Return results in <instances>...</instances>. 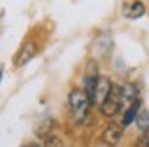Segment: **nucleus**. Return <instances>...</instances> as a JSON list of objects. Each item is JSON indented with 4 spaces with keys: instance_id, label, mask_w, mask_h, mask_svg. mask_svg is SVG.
I'll return each mask as SVG.
<instances>
[{
    "instance_id": "nucleus-8",
    "label": "nucleus",
    "mask_w": 149,
    "mask_h": 147,
    "mask_svg": "<svg viewBox=\"0 0 149 147\" xmlns=\"http://www.w3.org/2000/svg\"><path fill=\"white\" fill-rule=\"evenodd\" d=\"M137 125H139V129H141V131H147V129H149V112H147V110L139 114Z\"/></svg>"
},
{
    "instance_id": "nucleus-7",
    "label": "nucleus",
    "mask_w": 149,
    "mask_h": 147,
    "mask_svg": "<svg viewBox=\"0 0 149 147\" xmlns=\"http://www.w3.org/2000/svg\"><path fill=\"white\" fill-rule=\"evenodd\" d=\"M139 108H141V102L139 100H135L127 110H125V116H123V123H120V127H129L133 121H135V116H137V112H139Z\"/></svg>"
},
{
    "instance_id": "nucleus-6",
    "label": "nucleus",
    "mask_w": 149,
    "mask_h": 147,
    "mask_svg": "<svg viewBox=\"0 0 149 147\" xmlns=\"http://www.w3.org/2000/svg\"><path fill=\"white\" fill-rule=\"evenodd\" d=\"M143 15H145V4L139 2V0H135V2L129 4V6H125V17L127 19H139Z\"/></svg>"
},
{
    "instance_id": "nucleus-4",
    "label": "nucleus",
    "mask_w": 149,
    "mask_h": 147,
    "mask_svg": "<svg viewBox=\"0 0 149 147\" xmlns=\"http://www.w3.org/2000/svg\"><path fill=\"white\" fill-rule=\"evenodd\" d=\"M120 139H123V127H118V125H108L102 133V141L106 145H116Z\"/></svg>"
},
{
    "instance_id": "nucleus-12",
    "label": "nucleus",
    "mask_w": 149,
    "mask_h": 147,
    "mask_svg": "<svg viewBox=\"0 0 149 147\" xmlns=\"http://www.w3.org/2000/svg\"><path fill=\"white\" fill-rule=\"evenodd\" d=\"M0 80H2V70H0Z\"/></svg>"
},
{
    "instance_id": "nucleus-5",
    "label": "nucleus",
    "mask_w": 149,
    "mask_h": 147,
    "mask_svg": "<svg viewBox=\"0 0 149 147\" xmlns=\"http://www.w3.org/2000/svg\"><path fill=\"white\" fill-rule=\"evenodd\" d=\"M33 55H35V45L29 41V43H25V45H23V49L17 53L15 63H17V65H25V63H27V61H29Z\"/></svg>"
},
{
    "instance_id": "nucleus-11",
    "label": "nucleus",
    "mask_w": 149,
    "mask_h": 147,
    "mask_svg": "<svg viewBox=\"0 0 149 147\" xmlns=\"http://www.w3.org/2000/svg\"><path fill=\"white\" fill-rule=\"evenodd\" d=\"M27 147H39V145H37V143H31V145H27Z\"/></svg>"
},
{
    "instance_id": "nucleus-2",
    "label": "nucleus",
    "mask_w": 149,
    "mask_h": 147,
    "mask_svg": "<svg viewBox=\"0 0 149 147\" xmlns=\"http://www.w3.org/2000/svg\"><path fill=\"white\" fill-rule=\"evenodd\" d=\"M120 108H123V88L120 86H112L108 96H106V100L102 102L100 110H102L104 116H114Z\"/></svg>"
},
{
    "instance_id": "nucleus-10",
    "label": "nucleus",
    "mask_w": 149,
    "mask_h": 147,
    "mask_svg": "<svg viewBox=\"0 0 149 147\" xmlns=\"http://www.w3.org/2000/svg\"><path fill=\"white\" fill-rule=\"evenodd\" d=\"M137 147H149V133H145V135H143V137L139 139Z\"/></svg>"
},
{
    "instance_id": "nucleus-1",
    "label": "nucleus",
    "mask_w": 149,
    "mask_h": 147,
    "mask_svg": "<svg viewBox=\"0 0 149 147\" xmlns=\"http://www.w3.org/2000/svg\"><path fill=\"white\" fill-rule=\"evenodd\" d=\"M90 106H92V102H90L86 90L74 88V90L70 92V110H72V116H74L76 123H84V121H86Z\"/></svg>"
},
{
    "instance_id": "nucleus-3",
    "label": "nucleus",
    "mask_w": 149,
    "mask_h": 147,
    "mask_svg": "<svg viewBox=\"0 0 149 147\" xmlns=\"http://www.w3.org/2000/svg\"><path fill=\"white\" fill-rule=\"evenodd\" d=\"M110 88H112V84H110V80H108V78H98L96 88H94V98H92V104L102 106V102L106 100V96H108Z\"/></svg>"
},
{
    "instance_id": "nucleus-9",
    "label": "nucleus",
    "mask_w": 149,
    "mask_h": 147,
    "mask_svg": "<svg viewBox=\"0 0 149 147\" xmlns=\"http://www.w3.org/2000/svg\"><path fill=\"white\" fill-rule=\"evenodd\" d=\"M45 145H47V147H61V143H59V139H57V137H53V135H49V137H45Z\"/></svg>"
}]
</instances>
